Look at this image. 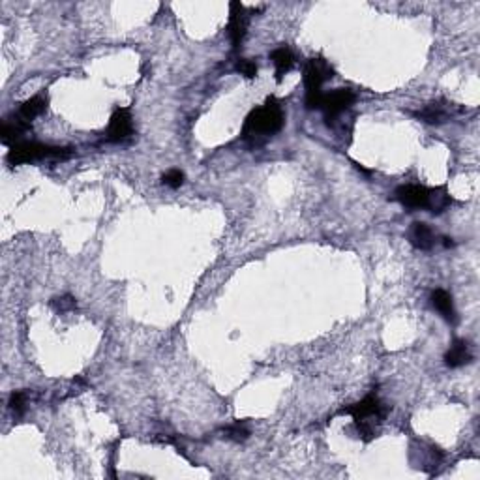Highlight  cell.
Instances as JSON below:
<instances>
[{
  "label": "cell",
  "instance_id": "6da1fadb",
  "mask_svg": "<svg viewBox=\"0 0 480 480\" xmlns=\"http://www.w3.org/2000/svg\"><path fill=\"white\" fill-rule=\"evenodd\" d=\"M286 122V114L276 98H269L265 105L253 109L244 120L240 138L250 145H263L267 139L280 132Z\"/></svg>",
  "mask_w": 480,
  "mask_h": 480
},
{
  "label": "cell",
  "instance_id": "7a4b0ae2",
  "mask_svg": "<svg viewBox=\"0 0 480 480\" xmlns=\"http://www.w3.org/2000/svg\"><path fill=\"white\" fill-rule=\"evenodd\" d=\"M342 415L353 417L354 428L359 432V437L364 441H372L375 437V422H381L385 418V406L375 394H368L353 406L343 407Z\"/></svg>",
  "mask_w": 480,
  "mask_h": 480
},
{
  "label": "cell",
  "instance_id": "3957f363",
  "mask_svg": "<svg viewBox=\"0 0 480 480\" xmlns=\"http://www.w3.org/2000/svg\"><path fill=\"white\" fill-rule=\"evenodd\" d=\"M69 156H72V149L53 147L38 141H21L10 149L6 160L10 166H23L38 160H68Z\"/></svg>",
  "mask_w": 480,
  "mask_h": 480
},
{
  "label": "cell",
  "instance_id": "277c9868",
  "mask_svg": "<svg viewBox=\"0 0 480 480\" xmlns=\"http://www.w3.org/2000/svg\"><path fill=\"white\" fill-rule=\"evenodd\" d=\"M354 103V94L349 88H336V91L323 94V102H321V109L325 113V120L328 126H334L338 116H342L345 111L351 109Z\"/></svg>",
  "mask_w": 480,
  "mask_h": 480
},
{
  "label": "cell",
  "instance_id": "5b68a950",
  "mask_svg": "<svg viewBox=\"0 0 480 480\" xmlns=\"http://www.w3.org/2000/svg\"><path fill=\"white\" fill-rule=\"evenodd\" d=\"M429 197H432V188L420 184H404L394 192V199L407 211H428Z\"/></svg>",
  "mask_w": 480,
  "mask_h": 480
},
{
  "label": "cell",
  "instance_id": "8992f818",
  "mask_svg": "<svg viewBox=\"0 0 480 480\" xmlns=\"http://www.w3.org/2000/svg\"><path fill=\"white\" fill-rule=\"evenodd\" d=\"M334 77V69L323 57L309 58L308 62L304 64V86L306 92H321L323 83Z\"/></svg>",
  "mask_w": 480,
  "mask_h": 480
},
{
  "label": "cell",
  "instance_id": "52a82bcc",
  "mask_svg": "<svg viewBox=\"0 0 480 480\" xmlns=\"http://www.w3.org/2000/svg\"><path fill=\"white\" fill-rule=\"evenodd\" d=\"M248 21H250V13L240 2H231L229 4V25L227 34L233 47H240L244 41L248 32Z\"/></svg>",
  "mask_w": 480,
  "mask_h": 480
},
{
  "label": "cell",
  "instance_id": "ba28073f",
  "mask_svg": "<svg viewBox=\"0 0 480 480\" xmlns=\"http://www.w3.org/2000/svg\"><path fill=\"white\" fill-rule=\"evenodd\" d=\"M133 133V120L132 114L128 109H116L113 114H111V120H109L107 126V141L111 143H122L126 139L132 138Z\"/></svg>",
  "mask_w": 480,
  "mask_h": 480
},
{
  "label": "cell",
  "instance_id": "9c48e42d",
  "mask_svg": "<svg viewBox=\"0 0 480 480\" xmlns=\"http://www.w3.org/2000/svg\"><path fill=\"white\" fill-rule=\"evenodd\" d=\"M454 103L448 102H434L428 103L426 107L420 109L417 116L424 120L426 124H445L454 116Z\"/></svg>",
  "mask_w": 480,
  "mask_h": 480
},
{
  "label": "cell",
  "instance_id": "30bf717a",
  "mask_svg": "<svg viewBox=\"0 0 480 480\" xmlns=\"http://www.w3.org/2000/svg\"><path fill=\"white\" fill-rule=\"evenodd\" d=\"M29 130H30V122H25V120L15 113L13 116L4 120V124H2V132H0V139H2V143L4 145L13 147V145L21 143V139L25 138V133L29 132Z\"/></svg>",
  "mask_w": 480,
  "mask_h": 480
},
{
  "label": "cell",
  "instance_id": "8fae6325",
  "mask_svg": "<svg viewBox=\"0 0 480 480\" xmlns=\"http://www.w3.org/2000/svg\"><path fill=\"white\" fill-rule=\"evenodd\" d=\"M409 242L413 248H417L420 252H428L435 246L434 229L429 227L428 223L415 222L409 229Z\"/></svg>",
  "mask_w": 480,
  "mask_h": 480
},
{
  "label": "cell",
  "instance_id": "7c38bea8",
  "mask_svg": "<svg viewBox=\"0 0 480 480\" xmlns=\"http://www.w3.org/2000/svg\"><path fill=\"white\" fill-rule=\"evenodd\" d=\"M429 300H432V306L443 315V319L448 321L451 325H456L458 314L456 308H454V300H452L451 293H446L445 289H435V291L432 293Z\"/></svg>",
  "mask_w": 480,
  "mask_h": 480
},
{
  "label": "cell",
  "instance_id": "4fadbf2b",
  "mask_svg": "<svg viewBox=\"0 0 480 480\" xmlns=\"http://www.w3.org/2000/svg\"><path fill=\"white\" fill-rule=\"evenodd\" d=\"M473 360L469 343L465 340H454L451 349L445 353V364L448 368H462Z\"/></svg>",
  "mask_w": 480,
  "mask_h": 480
},
{
  "label": "cell",
  "instance_id": "5bb4252c",
  "mask_svg": "<svg viewBox=\"0 0 480 480\" xmlns=\"http://www.w3.org/2000/svg\"><path fill=\"white\" fill-rule=\"evenodd\" d=\"M270 60H272V64H274L276 68V81H281L284 79V75L291 72L297 58H295V53H293L289 47L281 46L270 53Z\"/></svg>",
  "mask_w": 480,
  "mask_h": 480
},
{
  "label": "cell",
  "instance_id": "9a60e30c",
  "mask_svg": "<svg viewBox=\"0 0 480 480\" xmlns=\"http://www.w3.org/2000/svg\"><path fill=\"white\" fill-rule=\"evenodd\" d=\"M47 103H49V100H47L46 94H38V96H32L30 100H27V102L21 103V107H19L18 114L25 120V122H32L36 116H40V114L46 111Z\"/></svg>",
  "mask_w": 480,
  "mask_h": 480
},
{
  "label": "cell",
  "instance_id": "2e32d148",
  "mask_svg": "<svg viewBox=\"0 0 480 480\" xmlns=\"http://www.w3.org/2000/svg\"><path fill=\"white\" fill-rule=\"evenodd\" d=\"M452 203V197L448 195V192H446V188H432V197H429V206L428 211L432 212V214H441V212H445L448 206H451Z\"/></svg>",
  "mask_w": 480,
  "mask_h": 480
},
{
  "label": "cell",
  "instance_id": "e0dca14e",
  "mask_svg": "<svg viewBox=\"0 0 480 480\" xmlns=\"http://www.w3.org/2000/svg\"><path fill=\"white\" fill-rule=\"evenodd\" d=\"M223 434H225L227 439L234 441V443H242V441H246L250 437V429H248L244 422H234L223 429Z\"/></svg>",
  "mask_w": 480,
  "mask_h": 480
},
{
  "label": "cell",
  "instance_id": "ac0fdd59",
  "mask_svg": "<svg viewBox=\"0 0 480 480\" xmlns=\"http://www.w3.org/2000/svg\"><path fill=\"white\" fill-rule=\"evenodd\" d=\"M51 308L58 314H66V312H74L77 308V302L72 295H62V297H55L51 300Z\"/></svg>",
  "mask_w": 480,
  "mask_h": 480
},
{
  "label": "cell",
  "instance_id": "d6986e66",
  "mask_svg": "<svg viewBox=\"0 0 480 480\" xmlns=\"http://www.w3.org/2000/svg\"><path fill=\"white\" fill-rule=\"evenodd\" d=\"M234 69L239 72L240 75H244L246 79H253L258 75V64L250 60V58H239L236 64H234Z\"/></svg>",
  "mask_w": 480,
  "mask_h": 480
},
{
  "label": "cell",
  "instance_id": "ffe728a7",
  "mask_svg": "<svg viewBox=\"0 0 480 480\" xmlns=\"http://www.w3.org/2000/svg\"><path fill=\"white\" fill-rule=\"evenodd\" d=\"M8 406H10V409H12L15 417H21L25 413V407H27V394H25L23 390H15L10 396V404Z\"/></svg>",
  "mask_w": 480,
  "mask_h": 480
},
{
  "label": "cell",
  "instance_id": "44dd1931",
  "mask_svg": "<svg viewBox=\"0 0 480 480\" xmlns=\"http://www.w3.org/2000/svg\"><path fill=\"white\" fill-rule=\"evenodd\" d=\"M161 182L173 189L180 188L184 184V173L180 171V169H171V171H167L166 175L161 177Z\"/></svg>",
  "mask_w": 480,
  "mask_h": 480
},
{
  "label": "cell",
  "instance_id": "7402d4cb",
  "mask_svg": "<svg viewBox=\"0 0 480 480\" xmlns=\"http://www.w3.org/2000/svg\"><path fill=\"white\" fill-rule=\"evenodd\" d=\"M443 246H445V248H454V240L448 239V236H445V239H443Z\"/></svg>",
  "mask_w": 480,
  "mask_h": 480
}]
</instances>
